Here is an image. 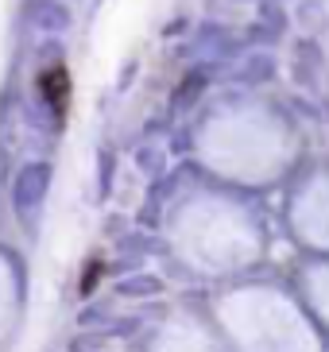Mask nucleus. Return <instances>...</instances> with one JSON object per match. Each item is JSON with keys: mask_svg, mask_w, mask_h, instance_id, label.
I'll return each instance as SVG.
<instances>
[{"mask_svg": "<svg viewBox=\"0 0 329 352\" xmlns=\"http://www.w3.org/2000/svg\"><path fill=\"white\" fill-rule=\"evenodd\" d=\"M47 166H28L20 175V186H16V206H20V213H28L35 201L43 197V190H47Z\"/></svg>", "mask_w": 329, "mask_h": 352, "instance_id": "nucleus-1", "label": "nucleus"}]
</instances>
